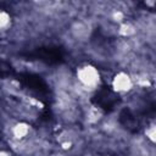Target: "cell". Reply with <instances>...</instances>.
<instances>
[{"mask_svg": "<svg viewBox=\"0 0 156 156\" xmlns=\"http://www.w3.org/2000/svg\"><path fill=\"white\" fill-rule=\"evenodd\" d=\"M10 24H11V16L5 10L0 9V32L7 29Z\"/></svg>", "mask_w": 156, "mask_h": 156, "instance_id": "5", "label": "cell"}, {"mask_svg": "<svg viewBox=\"0 0 156 156\" xmlns=\"http://www.w3.org/2000/svg\"><path fill=\"white\" fill-rule=\"evenodd\" d=\"M69 32L74 39L78 41H85L91 37L93 33V27L89 22L83 21V20H77L72 23Z\"/></svg>", "mask_w": 156, "mask_h": 156, "instance_id": "2", "label": "cell"}, {"mask_svg": "<svg viewBox=\"0 0 156 156\" xmlns=\"http://www.w3.org/2000/svg\"><path fill=\"white\" fill-rule=\"evenodd\" d=\"M77 79L79 85L85 90H95L100 84V73L91 65H84L77 69Z\"/></svg>", "mask_w": 156, "mask_h": 156, "instance_id": "1", "label": "cell"}, {"mask_svg": "<svg viewBox=\"0 0 156 156\" xmlns=\"http://www.w3.org/2000/svg\"><path fill=\"white\" fill-rule=\"evenodd\" d=\"M11 133L13 135V138L18 141H22L23 139H26L28 136V134L30 133V127L27 124V123H23V122H20V123H16L12 129H11Z\"/></svg>", "mask_w": 156, "mask_h": 156, "instance_id": "4", "label": "cell"}, {"mask_svg": "<svg viewBox=\"0 0 156 156\" xmlns=\"http://www.w3.org/2000/svg\"><path fill=\"white\" fill-rule=\"evenodd\" d=\"M146 134H147V136L151 139V141H154V135H155V128H154V126H151L150 129L146 130Z\"/></svg>", "mask_w": 156, "mask_h": 156, "instance_id": "7", "label": "cell"}, {"mask_svg": "<svg viewBox=\"0 0 156 156\" xmlns=\"http://www.w3.org/2000/svg\"><path fill=\"white\" fill-rule=\"evenodd\" d=\"M0 156H10V155H7V154H4V152H1V154H0Z\"/></svg>", "mask_w": 156, "mask_h": 156, "instance_id": "8", "label": "cell"}, {"mask_svg": "<svg viewBox=\"0 0 156 156\" xmlns=\"http://www.w3.org/2000/svg\"><path fill=\"white\" fill-rule=\"evenodd\" d=\"M133 85H134L133 79L130 78L129 74H127L124 72L117 73L112 80V87L118 93H127L133 88Z\"/></svg>", "mask_w": 156, "mask_h": 156, "instance_id": "3", "label": "cell"}, {"mask_svg": "<svg viewBox=\"0 0 156 156\" xmlns=\"http://www.w3.org/2000/svg\"><path fill=\"white\" fill-rule=\"evenodd\" d=\"M119 32L124 37H132L134 33H135V28L130 24V23H123L121 27H119Z\"/></svg>", "mask_w": 156, "mask_h": 156, "instance_id": "6", "label": "cell"}]
</instances>
